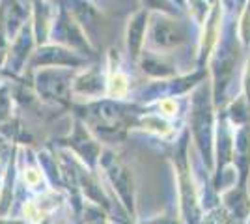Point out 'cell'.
Listing matches in <instances>:
<instances>
[{"label":"cell","mask_w":250,"mask_h":224,"mask_svg":"<svg viewBox=\"0 0 250 224\" xmlns=\"http://www.w3.org/2000/svg\"><path fill=\"white\" fill-rule=\"evenodd\" d=\"M147 45L153 51H170L188 41V24L179 15L149 13Z\"/></svg>","instance_id":"6da1fadb"},{"label":"cell","mask_w":250,"mask_h":224,"mask_svg":"<svg viewBox=\"0 0 250 224\" xmlns=\"http://www.w3.org/2000/svg\"><path fill=\"white\" fill-rule=\"evenodd\" d=\"M147 24H149V11L140 10L135 11L125 26V45H127V53L133 58H140L142 47L146 43L147 38Z\"/></svg>","instance_id":"7a4b0ae2"},{"label":"cell","mask_w":250,"mask_h":224,"mask_svg":"<svg viewBox=\"0 0 250 224\" xmlns=\"http://www.w3.org/2000/svg\"><path fill=\"white\" fill-rule=\"evenodd\" d=\"M56 8L52 0H32V32L38 43H45L51 38Z\"/></svg>","instance_id":"3957f363"},{"label":"cell","mask_w":250,"mask_h":224,"mask_svg":"<svg viewBox=\"0 0 250 224\" xmlns=\"http://www.w3.org/2000/svg\"><path fill=\"white\" fill-rule=\"evenodd\" d=\"M36 62L49 65H77L83 64L84 60L77 53H71V49H65L62 45H45L40 49Z\"/></svg>","instance_id":"277c9868"},{"label":"cell","mask_w":250,"mask_h":224,"mask_svg":"<svg viewBox=\"0 0 250 224\" xmlns=\"http://www.w3.org/2000/svg\"><path fill=\"white\" fill-rule=\"evenodd\" d=\"M103 84H106L103 81V75L97 69H88L84 73L77 75V79L73 81V92L75 94H83V96H94L103 92Z\"/></svg>","instance_id":"5b68a950"},{"label":"cell","mask_w":250,"mask_h":224,"mask_svg":"<svg viewBox=\"0 0 250 224\" xmlns=\"http://www.w3.org/2000/svg\"><path fill=\"white\" fill-rule=\"evenodd\" d=\"M129 92V79L124 71L118 69V65H112L110 73H108V79H106V94L114 99H122V97L127 96Z\"/></svg>","instance_id":"8992f818"},{"label":"cell","mask_w":250,"mask_h":224,"mask_svg":"<svg viewBox=\"0 0 250 224\" xmlns=\"http://www.w3.org/2000/svg\"><path fill=\"white\" fill-rule=\"evenodd\" d=\"M140 65H142L144 73L151 75V77H168V75L174 73L172 65L165 64V62L153 53L142 54V62H140Z\"/></svg>","instance_id":"52a82bcc"},{"label":"cell","mask_w":250,"mask_h":224,"mask_svg":"<svg viewBox=\"0 0 250 224\" xmlns=\"http://www.w3.org/2000/svg\"><path fill=\"white\" fill-rule=\"evenodd\" d=\"M142 10L149 13H168V15H179L181 11L172 0H140Z\"/></svg>","instance_id":"ba28073f"},{"label":"cell","mask_w":250,"mask_h":224,"mask_svg":"<svg viewBox=\"0 0 250 224\" xmlns=\"http://www.w3.org/2000/svg\"><path fill=\"white\" fill-rule=\"evenodd\" d=\"M187 11L198 24H204L208 19L209 11H211L209 0H187Z\"/></svg>","instance_id":"9c48e42d"},{"label":"cell","mask_w":250,"mask_h":224,"mask_svg":"<svg viewBox=\"0 0 250 224\" xmlns=\"http://www.w3.org/2000/svg\"><path fill=\"white\" fill-rule=\"evenodd\" d=\"M159 108L163 110V114L172 116V114H176L177 105H176V101H174V99H163V101L159 103Z\"/></svg>","instance_id":"30bf717a"},{"label":"cell","mask_w":250,"mask_h":224,"mask_svg":"<svg viewBox=\"0 0 250 224\" xmlns=\"http://www.w3.org/2000/svg\"><path fill=\"white\" fill-rule=\"evenodd\" d=\"M26 180H28L30 185H36L38 180H40V174H36V170H28L26 172Z\"/></svg>","instance_id":"8fae6325"},{"label":"cell","mask_w":250,"mask_h":224,"mask_svg":"<svg viewBox=\"0 0 250 224\" xmlns=\"http://www.w3.org/2000/svg\"><path fill=\"white\" fill-rule=\"evenodd\" d=\"M172 2L176 4L177 10L181 11V13H183V11H187V0H172Z\"/></svg>","instance_id":"7c38bea8"}]
</instances>
